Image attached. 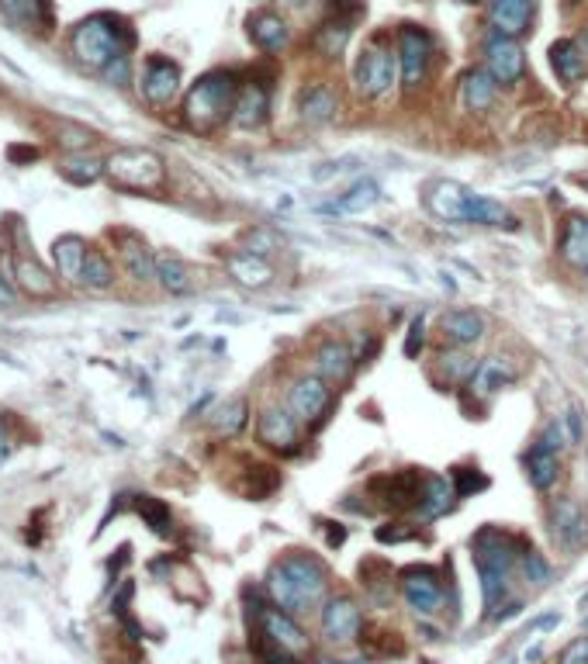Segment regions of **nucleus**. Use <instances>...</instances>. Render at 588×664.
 Returning <instances> with one entry per match:
<instances>
[{
  "instance_id": "1",
  "label": "nucleus",
  "mask_w": 588,
  "mask_h": 664,
  "mask_svg": "<svg viewBox=\"0 0 588 664\" xmlns=\"http://www.w3.org/2000/svg\"><path fill=\"white\" fill-rule=\"evenodd\" d=\"M329 592V571L319 557L312 554H294L281 557V561L270 568L267 575V595L274 606H281L284 613L301 616L312 613V609H322Z\"/></svg>"
},
{
  "instance_id": "2",
  "label": "nucleus",
  "mask_w": 588,
  "mask_h": 664,
  "mask_svg": "<svg viewBox=\"0 0 588 664\" xmlns=\"http://www.w3.org/2000/svg\"><path fill=\"white\" fill-rule=\"evenodd\" d=\"M239 83L243 80L232 70L205 73L184 97V125L198 135H215L225 122H232Z\"/></svg>"
},
{
  "instance_id": "3",
  "label": "nucleus",
  "mask_w": 588,
  "mask_h": 664,
  "mask_svg": "<svg viewBox=\"0 0 588 664\" xmlns=\"http://www.w3.org/2000/svg\"><path fill=\"white\" fill-rule=\"evenodd\" d=\"M474 564H478V578H481V595H485V609L495 613V606L505 599L509 592V578L512 568L519 564V554H523L526 543L509 537V533L495 530V526H485V530L474 537Z\"/></svg>"
},
{
  "instance_id": "4",
  "label": "nucleus",
  "mask_w": 588,
  "mask_h": 664,
  "mask_svg": "<svg viewBox=\"0 0 588 664\" xmlns=\"http://www.w3.org/2000/svg\"><path fill=\"white\" fill-rule=\"evenodd\" d=\"M73 56L87 66V70L104 73L115 59L128 56L132 49V28L115 14H90L87 21H80L73 32Z\"/></svg>"
},
{
  "instance_id": "5",
  "label": "nucleus",
  "mask_w": 588,
  "mask_h": 664,
  "mask_svg": "<svg viewBox=\"0 0 588 664\" xmlns=\"http://www.w3.org/2000/svg\"><path fill=\"white\" fill-rule=\"evenodd\" d=\"M104 177L118 187V191L132 194H153L167 187V163L160 153L142 146H125L104 160Z\"/></svg>"
},
{
  "instance_id": "6",
  "label": "nucleus",
  "mask_w": 588,
  "mask_h": 664,
  "mask_svg": "<svg viewBox=\"0 0 588 664\" xmlns=\"http://www.w3.org/2000/svg\"><path fill=\"white\" fill-rule=\"evenodd\" d=\"M398 77V52L384 39H371L360 49L357 63H353V87L367 101H378L395 87Z\"/></svg>"
},
{
  "instance_id": "7",
  "label": "nucleus",
  "mask_w": 588,
  "mask_h": 664,
  "mask_svg": "<svg viewBox=\"0 0 588 664\" xmlns=\"http://www.w3.org/2000/svg\"><path fill=\"white\" fill-rule=\"evenodd\" d=\"M395 52H398V73H402V87L416 94L426 87L429 70L436 59V42L422 25H402L395 32Z\"/></svg>"
},
{
  "instance_id": "8",
  "label": "nucleus",
  "mask_w": 588,
  "mask_h": 664,
  "mask_svg": "<svg viewBox=\"0 0 588 664\" xmlns=\"http://www.w3.org/2000/svg\"><path fill=\"white\" fill-rule=\"evenodd\" d=\"M14 229H18L21 243H14L11 249V274H14V288L25 291L28 298H56V277L45 270V263L32 253L28 246V229L21 218H14Z\"/></svg>"
},
{
  "instance_id": "9",
  "label": "nucleus",
  "mask_w": 588,
  "mask_h": 664,
  "mask_svg": "<svg viewBox=\"0 0 588 664\" xmlns=\"http://www.w3.org/2000/svg\"><path fill=\"white\" fill-rule=\"evenodd\" d=\"M288 409L301 426L319 429L329 419V409H333V388H329L326 377L319 374L294 377L288 388Z\"/></svg>"
},
{
  "instance_id": "10",
  "label": "nucleus",
  "mask_w": 588,
  "mask_h": 664,
  "mask_svg": "<svg viewBox=\"0 0 588 664\" xmlns=\"http://www.w3.org/2000/svg\"><path fill=\"white\" fill-rule=\"evenodd\" d=\"M364 14L360 0H329V14L315 28V49L326 59H339L346 52V42L353 35V25Z\"/></svg>"
},
{
  "instance_id": "11",
  "label": "nucleus",
  "mask_w": 588,
  "mask_h": 664,
  "mask_svg": "<svg viewBox=\"0 0 588 664\" xmlns=\"http://www.w3.org/2000/svg\"><path fill=\"white\" fill-rule=\"evenodd\" d=\"M256 440L263 443L274 454H298L301 447V422L294 419L291 409H281V405H267L260 415H256Z\"/></svg>"
},
{
  "instance_id": "12",
  "label": "nucleus",
  "mask_w": 588,
  "mask_h": 664,
  "mask_svg": "<svg viewBox=\"0 0 588 664\" xmlns=\"http://www.w3.org/2000/svg\"><path fill=\"white\" fill-rule=\"evenodd\" d=\"M319 626L329 644H353L364 630V616H360V606L350 595H333V599L322 602Z\"/></svg>"
},
{
  "instance_id": "13",
  "label": "nucleus",
  "mask_w": 588,
  "mask_h": 664,
  "mask_svg": "<svg viewBox=\"0 0 588 664\" xmlns=\"http://www.w3.org/2000/svg\"><path fill=\"white\" fill-rule=\"evenodd\" d=\"M256 630H260L256 637L270 640V644L281 647V651H288V654H305L308 651L305 630L294 623L291 613H284V609L274 606V602L256 609Z\"/></svg>"
},
{
  "instance_id": "14",
  "label": "nucleus",
  "mask_w": 588,
  "mask_h": 664,
  "mask_svg": "<svg viewBox=\"0 0 588 664\" xmlns=\"http://www.w3.org/2000/svg\"><path fill=\"white\" fill-rule=\"evenodd\" d=\"M485 70L499 80V87H516L526 73L523 45L509 39V35H492L485 42Z\"/></svg>"
},
{
  "instance_id": "15",
  "label": "nucleus",
  "mask_w": 588,
  "mask_h": 664,
  "mask_svg": "<svg viewBox=\"0 0 588 664\" xmlns=\"http://www.w3.org/2000/svg\"><path fill=\"white\" fill-rule=\"evenodd\" d=\"M419 492H422V471H412V467L381 474V478L371 481V495L391 512H402V509L419 505Z\"/></svg>"
},
{
  "instance_id": "16",
  "label": "nucleus",
  "mask_w": 588,
  "mask_h": 664,
  "mask_svg": "<svg viewBox=\"0 0 588 664\" xmlns=\"http://www.w3.org/2000/svg\"><path fill=\"white\" fill-rule=\"evenodd\" d=\"M180 83H184V77H180V66L173 63V59L167 56H149L146 59V70H142V97H146L153 108H167V104H173V97L180 94Z\"/></svg>"
},
{
  "instance_id": "17",
  "label": "nucleus",
  "mask_w": 588,
  "mask_h": 664,
  "mask_svg": "<svg viewBox=\"0 0 588 664\" xmlns=\"http://www.w3.org/2000/svg\"><path fill=\"white\" fill-rule=\"evenodd\" d=\"M270 118V83L267 80H243L236 94V108H232V125L243 132H256Z\"/></svg>"
},
{
  "instance_id": "18",
  "label": "nucleus",
  "mask_w": 588,
  "mask_h": 664,
  "mask_svg": "<svg viewBox=\"0 0 588 664\" xmlns=\"http://www.w3.org/2000/svg\"><path fill=\"white\" fill-rule=\"evenodd\" d=\"M402 595H405V606L419 616H433L440 609L443 599V581L440 571L433 568H409L402 575Z\"/></svg>"
},
{
  "instance_id": "19",
  "label": "nucleus",
  "mask_w": 588,
  "mask_h": 664,
  "mask_svg": "<svg viewBox=\"0 0 588 664\" xmlns=\"http://www.w3.org/2000/svg\"><path fill=\"white\" fill-rule=\"evenodd\" d=\"M550 533L564 550H582L588 540V516L575 498H557L550 505Z\"/></svg>"
},
{
  "instance_id": "20",
  "label": "nucleus",
  "mask_w": 588,
  "mask_h": 664,
  "mask_svg": "<svg viewBox=\"0 0 588 664\" xmlns=\"http://www.w3.org/2000/svg\"><path fill=\"white\" fill-rule=\"evenodd\" d=\"M246 35H250V42L260 52H267V56H277V52H284L291 45L288 18L270 11V7H260V11H253L250 18H246Z\"/></svg>"
},
{
  "instance_id": "21",
  "label": "nucleus",
  "mask_w": 588,
  "mask_h": 664,
  "mask_svg": "<svg viewBox=\"0 0 588 664\" xmlns=\"http://www.w3.org/2000/svg\"><path fill=\"white\" fill-rule=\"evenodd\" d=\"M533 11H537V0H488V25L495 35H519L530 32Z\"/></svg>"
},
{
  "instance_id": "22",
  "label": "nucleus",
  "mask_w": 588,
  "mask_h": 664,
  "mask_svg": "<svg viewBox=\"0 0 588 664\" xmlns=\"http://www.w3.org/2000/svg\"><path fill=\"white\" fill-rule=\"evenodd\" d=\"M467 201H471V191L461 184H454V180H436L433 187L426 191V208L433 218H440V222H464L467 218Z\"/></svg>"
},
{
  "instance_id": "23",
  "label": "nucleus",
  "mask_w": 588,
  "mask_h": 664,
  "mask_svg": "<svg viewBox=\"0 0 588 664\" xmlns=\"http://www.w3.org/2000/svg\"><path fill=\"white\" fill-rule=\"evenodd\" d=\"M495 97H499V80L485 66H474L461 77V101L471 115H488L495 108Z\"/></svg>"
},
{
  "instance_id": "24",
  "label": "nucleus",
  "mask_w": 588,
  "mask_h": 664,
  "mask_svg": "<svg viewBox=\"0 0 588 664\" xmlns=\"http://www.w3.org/2000/svg\"><path fill=\"white\" fill-rule=\"evenodd\" d=\"M440 332L450 346L467 350V346L481 343V336H485V315L474 312V308H454V312H447L440 319Z\"/></svg>"
},
{
  "instance_id": "25",
  "label": "nucleus",
  "mask_w": 588,
  "mask_h": 664,
  "mask_svg": "<svg viewBox=\"0 0 588 664\" xmlns=\"http://www.w3.org/2000/svg\"><path fill=\"white\" fill-rule=\"evenodd\" d=\"M457 502V488L450 478L443 474H422V492H419V516L422 519H440L454 509Z\"/></svg>"
},
{
  "instance_id": "26",
  "label": "nucleus",
  "mask_w": 588,
  "mask_h": 664,
  "mask_svg": "<svg viewBox=\"0 0 588 664\" xmlns=\"http://www.w3.org/2000/svg\"><path fill=\"white\" fill-rule=\"evenodd\" d=\"M115 236L122 239V246H118V260H122L125 274L139 284H153L156 281V256L149 253V246L142 243V239H135L132 232H115Z\"/></svg>"
},
{
  "instance_id": "27",
  "label": "nucleus",
  "mask_w": 588,
  "mask_h": 664,
  "mask_svg": "<svg viewBox=\"0 0 588 664\" xmlns=\"http://www.w3.org/2000/svg\"><path fill=\"white\" fill-rule=\"evenodd\" d=\"M298 111H301V122L308 125H326L336 118L339 111V97L329 83H308L298 97Z\"/></svg>"
},
{
  "instance_id": "28",
  "label": "nucleus",
  "mask_w": 588,
  "mask_h": 664,
  "mask_svg": "<svg viewBox=\"0 0 588 664\" xmlns=\"http://www.w3.org/2000/svg\"><path fill=\"white\" fill-rule=\"evenodd\" d=\"M0 11L7 14V21L25 32H52V4L49 0H0Z\"/></svg>"
},
{
  "instance_id": "29",
  "label": "nucleus",
  "mask_w": 588,
  "mask_h": 664,
  "mask_svg": "<svg viewBox=\"0 0 588 664\" xmlns=\"http://www.w3.org/2000/svg\"><path fill=\"white\" fill-rule=\"evenodd\" d=\"M353 364H357V360H353L350 346H346L343 339H326V343L315 350V371H319V377H326L329 384L350 381Z\"/></svg>"
},
{
  "instance_id": "30",
  "label": "nucleus",
  "mask_w": 588,
  "mask_h": 664,
  "mask_svg": "<svg viewBox=\"0 0 588 664\" xmlns=\"http://www.w3.org/2000/svg\"><path fill=\"white\" fill-rule=\"evenodd\" d=\"M225 267H229L232 281H239L243 288H267L270 281H274V267L267 263V256H256V253H229L225 256Z\"/></svg>"
},
{
  "instance_id": "31",
  "label": "nucleus",
  "mask_w": 588,
  "mask_h": 664,
  "mask_svg": "<svg viewBox=\"0 0 588 664\" xmlns=\"http://www.w3.org/2000/svg\"><path fill=\"white\" fill-rule=\"evenodd\" d=\"M550 70L557 73V80H561V83L575 87V83L582 80L585 70H588L585 49L575 39H557L554 45H550Z\"/></svg>"
},
{
  "instance_id": "32",
  "label": "nucleus",
  "mask_w": 588,
  "mask_h": 664,
  "mask_svg": "<svg viewBox=\"0 0 588 664\" xmlns=\"http://www.w3.org/2000/svg\"><path fill=\"white\" fill-rule=\"evenodd\" d=\"M523 467H526V481H530L537 492H550V488L557 485V478H561V454L533 443L523 457Z\"/></svg>"
},
{
  "instance_id": "33",
  "label": "nucleus",
  "mask_w": 588,
  "mask_h": 664,
  "mask_svg": "<svg viewBox=\"0 0 588 664\" xmlns=\"http://www.w3.org/2000/svg\"><path fill=\"white\" fill-rule=\"evenodd\" d=\"M87 243L80 236H63L52 243V260H56V274L59 281L66 284H80V274H84L87 263Z\"/></svg>"
},
{
  "instance_id": "34",
  "label": "nucleus",
  "mask_w": 588,
  "mask_h": 664,
  "mask_svg": "<svg viewBox=\"0 0 588 664\" xmlns=\"http://www.w3.org/2000/svg\"><path fill=\"white\" fill-rule=\"evenodd\" d=\"M464 225H488V229H519V218L512 215L502 201L481 198V194H471L467 201V218Z\"/></svg>"
},
{
  "instance_id": "35",
  "label": "nucleus",
  "mask_w": 588,
  "mask_h": 664,
  "mask_svg": "<svg viewBox=\"0 0 588 664\" xmlns=\"http://www.w3.org/2000/svg\"><path fill=\"white\" fill-rule=\"evenodd\" d=\"M519 377V367H512L505 357H488L481 360L478 374H474V381L467 384V388L474 391V395H495V391H502L505 384H512Z\"/></svg>"
},
{
  "instance_id": "36",
  "label": "nucleus",
  "mask_w": 588,
  "mask_h": 664,
  "mask_svg": "<svg viewBox=\"0 0 588 664\" xmlns=\"http://www.w3.org/2000/svg\"><path fill=\"white\" fill-rule=\"evenodd\" d=\"M561 256L575 270H588V215H571L561 229Z\"/></svg>"
},
{
  "instance_id": "37",
  "label": "nucleus",
  "mask_w": 588,
  "mask_h": 664,
  "mask_svg": "<svg viewBox=\"0 0 588 664\" xmlns=\"http://www.w3.org/2000/svg\"><path fill=\"white\" fill-rule=\"evenodd\" d=\"M381 201V187L378 180L371 177H360L357 184L350 187L346 194H339V201L329 211H339V215H364V211H371L374 205Z\"/></svg>"
},
{
  "instance_id": "38",
  "label": "nucleus",
  "mask_w": 588,
  "mask_h": 664,
  "mask_svg": "<svg viewBox=\"0 0 588 664\" xmlns=\"http://www.w3.org/2000/svg\"><path fill=\"white\" fill-rule=\"evenodd\" d=\"M478 367L481 360H474L461 346H450V350L440 353V371L447 374V384H454V388H467L474 381V374H478Z\"/></svg>"
},
{
  "instance_id": "39",
  "label": "nucleus",
  "mask_w": 588,
  "mask_h": 664,
  "mask_svg": "<svg viewBox=\"0 0 588 664\" xmlns=\"http://www.w3.org/2000/svg\"><path fill=\"white\" fill-rule=\"evenodd\" d=\"M115 263H111L108 253H101V249H90L87 253V263H84V274H80V284L90 291H108L111 284H115Z\"/></svg>"
},
{
  "instance_id": "40",
  "label": "nucleus",
  "mask_w": 588,
  "mask_h": 664,
  "mask_svg": "<svg viewBox=\"0 0 588 664\" xmlns=\"http://www.w3.org/2000/svg\"><path fill=\"white\" fill-rule=\"evenodd\" d=\"M156 284L170 294H187L191 291V270L177 256H160L156 260Z\"/></svg>"
},
{
  "instance_id": "41",
  "label": "nucleus",
  "mask_w": 588,
  "mask_h": 664,
  "mask_svg": "<svg viewBox=\"0 0 588 664\" xmlns=\"http://www.w3.org/2000/svg\"><path fill=\"white\" fill-rule=\"evenodd\" d=\"M246 422H250V402H246V398H232V402H225L222 409L211 415V426H215L218 436L243 433Z\"/></svg>"
},
{
  "instance_id": "42",
  "label": "nucleus",
  "mask_w": 588,
  "mask_h": 664,
  "mask_svg": "<svg viewBox=\"0 0 588 664\" xmlns=\"http://www.w3.org/2000/svg\"><path fill=\"white\" fill-rule=\"evenodd\" d=\"M59 173H63L70 184L87 187L104 177V160H90V156H84V153H70L63 163H59Z\"/></svg>"
},
{
  "instance_id": "43",
  "label": "nucleus",
  "mask_w": 588,
  "mask_h": 664,
  "mask_svg": "<svg viewBox=\"0 0 588 664\" xmlns=\"http://www.w3.org/2000/svg\"><path fill=\"white\" fill-rule=\"evenodd\" d=\"M52 142H56L59 149H66V153H87V149L97 142V132H90V128H84V125L66 122L52 132Z\"/></svg>"
},
{
  "instance_id": "44",
  "label": "nucleus",
  "mask_w": 588,
  "mask_h": 664,
  "mask_svg": "<svg viewBox=\"0 0 588 664\" xmlns=\"http://www.w3.org/2000/svg\"><path fill=\"white\" fill-rule=\"evenodd\" d=\"M277 485H281V474H277L274 467H253L250 485H246V495L256 498V502H263V498H270V495L277 492Z\"/></svg>"
},
{
  "instance_id": "45",
  "label": "nucleus",
  "mask_w": 588,
  "mask_h": 664,
  "mask_svg": "<svg viewBox=\"0 0 588 664\" xmlns=\"http://www.w3.org/2000/svg\"><path fill=\"white\" fill-rule=\"evenodd\" d=\"M135 509H139V516L146 519L156 533H170V509L163 502H156V498H149V495H139Z\"/></svg>"
},
{
  "instance_id": "46",
  "label": "nucleus",
  "mask_w": 588,
  "mask_h": 664,
  "mask_svg": "<svg viewBox=\"0 0 588 664\" xmlns=\"http://www.w3.org/2000/svg\"><path fill=\"white\" fill-rule=\"evenodd\" d=\"M450 481H454V488H457V498H467L471 492H485L488 488V478L478 467H454Z\"/></svg>"
},
{
  "instance_id": "47",
  "label": "nucleus",
  "mask_w": 588,
  "mask_h": 664,
  "mask_svg": "<svg viewBox=\"0 0 588 664\" xmlns=\"http://www.w3.org/2000/svg\"><path fill=\"white\" fill-rule=\"evenodd\" d=\"M519 568H523L526 581H533V585H547L550 581V564L533 547H523V554H519Z\"/></svg>"
},
{
  "instance_id": "48",
  "label": "nucleus",
  "mask_w": 588,
  "mask_h": 664,
  "mask_svg": "<svg viewBox=\"0 0 588 664\" xmlns=\"http://www.w3.org/2000/svg\"><path fill=\"white\" fill-rule=\"evenodd\" d=\"M426 350V319H412L409 322V332H405V357L416 360L419 353Z\"/></svg>"
},
{
  "instance_id": "49",
  "label": "nucleus",
  "mask_w": 588,
  "mask_h": 664,
  "mask_svg": "<svg viewBox=\"0 0 588 664\" xmlns=\"http://www.w3.org/2000/svg\"><path fill=\"white\" fill-rule=\"evenodd\" d=\"M540 447H547V450H554V454H561L564 447H571L568 443V433H564V422H547L544 426V433H540Z\"/></svg>"
},
{
  "instance_id": "50",
  "label": "nucleus",
  "mask_w": 588,
  "mask_h": 664,
  "mask_svg": "<svg viewBox=\"0 0 588 664\" xmlns=\"http://www.w3.org/2000/svg\"><path fill=\"white\" fill-rule=\"evenodd\" d=\"M374 537H378L381 543H405V540H416L419 530H412V526H405V523H384V526H378Z\"/></svg>"
},
{
  "instance_id": "51",
  "label": "nucleus",
  "mask_w": 588,
  "mask_h": 664,
  "mask_svg": "<svg viewBox=\"0 0 588 664\" xmlns=\"http://www.w3.org/2000/svg\"><path fill=\"white\" fill-rule=\"evenodd\" d=\"M270 249H277V236L270 229H253L250 236H246V253L267 256Z\"/></svg>"
},
{
  "instance_id": "52",
  "label": "nucleus",
  "mask_w": 588,
  "mask_h": 664,
  "mask_svg": "<svg viewBox=\"0 0 588 664\" xmlns=\"http://www.w3.org/2000/svg\"><path fill=\"white\" fill-rule=\"evenodd\" d=\"M564 433H568V443L571 447H578V443L585 440V422H582V409H575V405H571L568 412H564Z\"/></svg>"
},
{
  "instance_id": "53",
  "label": "nucleus",
  "mask_w": 588,
  "mask_h": 664,
  "mask_svg": "<svg viewBox=\"0 0 588 664\" xmlns=\"http://www.w3.org/2000/svg\"><path fill=\"white\" fill-rule=\"evenodd\" d=\"M557 664H588V637L571 640V644L561 651V658H557Z\"/></svg>"
},
{
  "instance_id": "54",
  "label": "nucleus",
  "mask_w": 588,
  "mask_h": 664,
  "mask_svg": "<svg viewBox=\"0 0 588 664\" xmlns=\"http://www.w3.org/2000/svg\"><path fill=\"white\" fill-rule=\"evenodd\" d=\"M557 623H561V613H557V609H550V613H544V616H537V620L526 623V637H530V633H540V630H554Z\"/></svg>"
},
{
  "instance_id": "55",
  "label": "nucleus",
  "mask_w": 588,
  "mask_h": 664,
  "mask_svg": "<svg viewBox=\"0 0 588 664\" xmlns=\"http://www.w3.org/2000/svg\"><path fill=\"white\" fill-rule=\"evenodd\" d=\"M326 540H329V547H343V543H346V530H343L339 523H329V537H326Z\"/></svg>"
},
{
  "instance_id": "56",
  "label": "nucleus",
  "mask_w": 588,
  "mask_h": 664,
  "mask_svg": "<svg viewBox=\"0 0 588 664\" xmlns=\"http://www.w3.org/2000/svg\"><path fill=\"white\" fill-rule=\"evenodd\" d=\"M14 298H18V294H14V288H11V284H7L4 277H0V308L14 305Z\"/></svg>"
},
{
  "instance_id": "57",
  "label": "nucleus",
  "mask_w": 588,
  "mask_h": 664,
  "mask_svg": "<svg viewBox=\"0 0 588 664\" xmlns=\"http://www.w3.org/2000/svg\"><path fill=\"white\" fill-rule=\"evenodd\" d=\"M575 184H582L585 191H588V170H585V173H575Z\"/></svg>"
},
{
  "instance_id": "58",
  "label": "nucleus",
  "mask_w": 588,
  "mask_h": 664,
  "mask_svg": "<svg viewBox=\"0 0 588 664\" xmlns=\"http://www.w3.org/2000/svg\"><path fill=\"white\" fill-rule=\"evenodd\" d=\"M0 364H7V367H14V360H11V353H4V350H0Z\"/></svg>"
},
{
  "instance_id": "59",
  "label": "nucleus",
  "mask_w": 588,
  "mask_h": 664,
  "mask_svg": "<svg viewBox=\"0 0 588 664\" xmlns=\"http://www.w3.org/2000/svg\"><path fill=\"white\" fill-rule=\"evenodd\" d=\"M7 457V440H4V433H0V460Z\"/></svg>"
},
{
  "instance_id": "60",
  "label": "nucleus",
  "mask_w": 588,
  "mask_h": 664,
  "mask_svg": "<svg viewBox=\"0 0 588 664\" xmlns=\"http://www.w3.org/2000/svg\"><path fill=\"white\" fill-rule=\"evenodd\" d=\"M284 4H291V7H305L308 0H284Z\"/></svg>"
},
{
  "instance_id": "61",
  "label": "nucleus",
  "mask_w": 588,
  "mask_h": 664,
  "mask_svg": "<svg viewBox=\"0 0 588 664\" xmlns=\"http://www.w3.org/2000/svg\"><path fill=\"white\" fill-rule=\"evenodd\" d=\"M464 4H481V0H464Z\"/></svg>"
}]
</instances>
